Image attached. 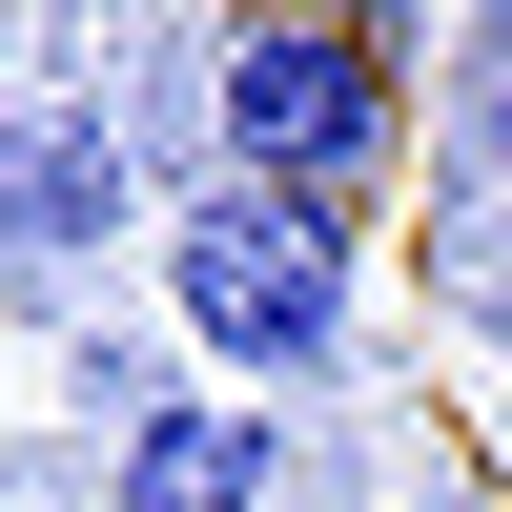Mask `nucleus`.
<instances>
[{
  "instance_id": "f257e3e1",
  "label": "nucleus",
  "mask_w": 512,
  "mask_h": 512,
  "mask_svg": "<svg viewBox=\"0 0 512 512\" xmlns=\"http://www.w3.org/2000/svg\"><path fill=\"white\" fill-rule=\"evenodd\" d=\"M205 123H226V185L308 205L349 246L410 164V41L390 21H226L205 41Z\"/></svg>"
},
{
  "instance_id": "f03ea898",
  "label": "nucleus",
  "mask_w": 512,
  "mask_h": 512,
  "mask_svg": "<svg viewBox=\"0 0 512 512\" xmlns=\"http://www.w3.org/2000/svg\"><path fill=\"white\" fill-rule=\"evenodd\" d=\"M164 308H185V349L205 369H349V246L308 226V205H267V185H205L185 226H164Z\"/></svg>"
},
{
  "instance_id": "7ed1b4c3",
  "label": "nucleus",
  "mask_w": 512,
  "mask_h": 512,
  "mask_svg": "<svg viewBox=\"0 0 512 512\" xmlns=\"http://www.w3.org/2000/svg\"><path fill=\"white\" fill-rule=\"evenodd\" d=\"M103 226H123L103 103H0V267H82Z\"/></svg>"
},
{
  "instance_id": "20e7f679",
  "label": "nucleus",
  "mask_w": 512,
  "mask_h": 512,
  "mask_svg": "<svg viewBox=\"0 0 512 512\" xmlns=\"http://www.w3.org/2000/svg\"><path fill=\"white\" fill-rule=\"evenodd\" d=\"M287 492V451H267V410H123V512H267Z\"/></svg>"
},
{
  "instance_id": "39448f33",
  "label": "nucleus",
  "mask_w": 512,
  "mask_h": 512,
  "mask_svg": "<svg viewBox=\"0 0 512 512\" xmlns=\"http://www.w3.org/2000/svg\"><path fill=\"white\" fill-rule=\"evenodd\" d=\"M472 144H492V185H512V82H492V103H472Z\"/></svg>"
},
{
  "instance_id": "423d86ee",
  "label": "nucleus",
  "mask_w": 512,
  "mask_h": 512,
  "mask_svg": "<svg viewBox=\"0 0 512 512\" xmlns=\"http://www.w3.org/2000/svg\"><path fill=\"white\" fill-rule=\"evenodd\" d=\"M492 82H512V21H492Z\"/></svg>"
}]
</instances>
